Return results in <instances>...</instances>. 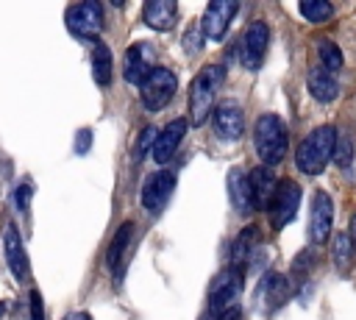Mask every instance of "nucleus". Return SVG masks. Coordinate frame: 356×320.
Returning a JSON list of instances; mask_svg holds the SVG:
<instances>
[{
  "instance_id": "f704fd0d",
  "label": "nucleus",
  "mask_w": 356,
  "mask_h": 320,
  "mask_svg": "<svg viewBox=\"0 0 356 320\" xmlns=\"http://www.w3.org/2000/svg\"><path fill=\"white\" fill-rule=\"evenodd\" d=\"M350 242H353V248H356V214H353V223H350Z\"/></svg>"
},
{
  "instance_id": "473e14b6",
  "label": "nucleus",
  "mask_w": 356,
  "mask_h": 320,
  "mask_svg": "<svg viewBox=\"0 0 356 320\" xmlns=\"http://www.w3.org/2000/svg\"><path fill=\"white\" fill-rule=\"evenodd\" d=\"M64 320H92V317H89V312H72V314H67Z\"/></svg>"
},
{
  "instance_id": "c9c22d12",
  "label": "nucleus",
  "mask_w": 356,
  "mask_h": 320,
  "mask_svg": "<svg viewBox=\"0 0 356 320\" xmlns=\"http://www.w3.org/2000/svg\"><path fill=\"white\" fill-rule=\"evenodd\" d=\"M3 312H6V303H0V314H3Z\"/></svg>"
},
{
  "instance_id": "9d476101",
  "label": "nucleus",
  "mask_w": 356,
  "mask_h": 320,
  "mask_svg": "<svg viewBox=\"0 0 356 320\" xmlns=\"http://www.w3.org/2000/svg\"><path fill=\"white\" fill-rule=\"evenodd\" d=\"M239 289H242V270H236V267L222 270V273L211 281V287H209V309H206V312H211V314L225 312V309L236 301Z\"/></svg>"
},
{
  "instance_id": "5701e85b",
  "label": "nucleus",
  "mask_w": 356,
  "mask_h": 320,
  "mask_svg": "<svg viewBox=\"0 0 356 320\" xmlns=\"http://www.w3.org/2000/svg\"><path fill=\"white\" fill-rule=\"evenodd\" d=\"M331 259H334V264H337L339 273H348V267H350V262H353V242H350V234H345V231L334 234Z\"/></svg>"
},
{
  "instance_id": "0eeeda50",
  "label": "nucleus",
  "mask_w": 356,
  "mask_h": 320,
  "mask_svg": "<svg viewBox=\"0 0 356 320\" xmlns=\"http://www.w3.org/2000/svg\"><path fill=\"white\" fill-rule=\"evenodd\" d=\"M300 198H303L300 184H295V181H289V178L278 184V189H275V195H273V200H270V223H273L275 231L286 228V225L295 220L298 206H300Z\"/></svg>"
},
{
  "instance_id": "dca6fc26",
  "label": "nucleus",
  "mask_w": 356,
  "mask_h": 320,
  "mask_svg": "<svg viewBox=\"0 0 356 320\" xmlns=\"http://www.w3.org/2000/svg\"><path fill=\"white\" fill-rule=\"evenodd\" d=\"M3 253H6V262H8V270L17 281H22L28 275V256H25V248H22V237L17 231V225H6L3 231Z\"/></svg>"
},
{
  "instance_id": "9b49d317",
  "label": "nucleus",
  "mask_w": 356,
  "mask_h": 320,
  "mask_svg": "<svg viewBox=\"0 0 356 320\" xmlns=\"http://www.w3.org/2000/svg\"><path fill=\"white\" fill-rule=\"evenodd\" d=\"M211 125H214L217 139H222V142H236V139L245 134V114H242L239 103L222 100L220 106H214V111H211Z\"/></svg>"
},
{
  "instance_id": "f3484780",
  "label": "nucleus",
  "mask_w": 356,
  "mask_h": 320,
  "mask_svg": "<svg viewBox=\"0 0 356 320\" xmlns=\"http://www.w3.org/2000/svg\"><path fill=\"white\" fill-rule=\"evenodd\" d=\"M142 19L153 31H170L178 22V3H172V0H147L142 6Z\"/></svg>"
},
{
  "instance_id": "7c9ffc66",
  "label": "nucleus",
  "mask_w": 356,
  "mask_h": 320,
  "mask_svg": "<svg viewBox=\"0 0 356 320\" xmlns=\"http://www.w3.org/2000/svg\"><path fill=\"white\" fill-rule=\"evenodd\" d=\"M89 147H92V128H81L78 131V139H75V153L83 156Z\"/></svg>"
},
{
  "instance_id": "f8f14e48",
  "label": "nucleus",
  "mask_w": 356,
  "mask_h": 320,
  "mask_svg": "<svg viewBox=\"0 0 356 320\" xmlns=\"http://www.w3.org/2000/svg\"><path fill=\"white\" fill-rule=\"evenodd\" d=\"M331 225H334V203L328 198V192L317 189L312 198V209H309V239L312 245H323L331 237Z\"/></svg>"
},
{
  "instance_id": "72a5a7b5",
  "label": "nucleus",
  "mask_w": 356,
  "mask_h": 320,
  "mask_svg": "<svg viewBox=\"0 0 356 320\" xmlns=\"http://www.w3.org/2000/svg\"><path fill=\"white\" fill-rule=\"evenodd\" d=\"M220 320H239V314H236V309H225Z\"/></svg>"
},
{
  "instance_id": "bb28decb",
  "label": "nucleus",
  "mask_w": 356,
  "mask_h": 320,
  "mask_svg": "<svg viewBox=\"0 0 356 320\" xmlns=\"http://www.w3.org/2000/svg\"><path fill=\"white\" fill-rule=\"evenodd\" d=\"M203 39H206L203 25H200V19H195V22L184 31V50H186L189 56H197V53L203 50Z\"/></svg>"
},
{
  "instance_id": "20e7f679",
  "label": "nucleus",
  "mask_w": 356,
  "mask_h": 320,
  "mask_svg": "<svg viewBox=\"0 0 356 320\" xmlns=\"http://www.w3.org/2000/svg\"><path fill=\"white\" fill-rule=\"evenodd\" d=\"M178 89V75L170 67H156L139 86V100L147 111H161Z\"/></svg>"
},
{
  "instance_id": "2eb2a0df",
  "label": "nucleus",
  "mask_w": 356,
  "mask_h": 320,
  "mask_svg": "<svg viewBox=\"0 0 356 320\" xmlns=\"http://www.w3.org/2000/svg\"><path fill=\"white\" fill-rule=\"evenodd\" d=\"M248 186H250V203L253 209H270V200L278 189V178L273 175V167H253L248 173Z\"/></svg>"
},
{
  "instance_id": "f03ea898",
  "label": "nucleus",
  "mask_w": 356,
  "mask_h": 320,
  "mask_svg": "<svg viewBox=\"0 0 356 320\" xmlns=\"http://www.w3.org/2000/svg\"><path fill=\"white\" fill-rule=\"evenodd\" d=\"M222 81H225L222 64H209L192 78V83H189V122L192 125H203L211 117Z\"/></svg>"
},
{
  "instance_id": "ddd939ff",
  "label": "nucleus",
  "mask_w": 356,
  "mask_h": 320,
  "mask_svg": "<svg viewBox=\"0 0 356 320\" xmlns=\"http://www.w3.org/2000/svg\"><path fill=\"white\" fill-rule=\"evenodd\" d=\"M236 8H239V6H236L234 0H214V3H209L206 11H203V17H200V25H203L206 39L220 42V39L225 36V31H228V25H231Z\"/></svg>"
},
{
  "instance_id": "f257e3e1",
  "label": "nucleus",
  "mask_w": 356,
  "mask_h": 320,
  "mask_svg": "<svg viewBox=\"0 0 356 320\" xmlns=\"http://www.w3.org/2000/svg\"><path fill=\"white\" fill-rule=\"evenodd\" d=\"M337 128L334 125H317L312 134H306L295 150V167L303 175H320L334 161L337 147Z\"/></svg>"
},
{
  "instance_id": "cd10ccee",
  "label": "nucleus",
  "mask_w": 356,
  "mask_h": 320,
  "mask_svg": "<svg viewBox=\"0 0 356 320\" xmlns=\"http://www.w3.org/2000/svg\"><path fill=\"white\" fill-rule=\"evenodd\" d=\"M156 128L153 125H147V128H142V134H139V139H136V147H134V161H139V159H145V153L147 150H153V142H156Z\"/></svg>"
},
{
  "instance_id": "a878e982",
  "label": "nucleus",
  "mask_w": 356,
  "mask_h": 320,
  "mask_svg": "<svg viewBox=\"0 0 356 320\" xmlns=\"http://www.w3.org/2000/svg\"><path fill=\"white\" fill-rule=\"evenodd\" d=\"M317 56H320V67H325L328 72L337 75L342 70V50L331 39H320L317 42Z\"/></svg>"
},
{
  "instance_id": "393cba45",
  "label": "nucleus",
  "mask_w": 356,
  "mask_h": 320,
  "mask_svg": "<svg viewBox=\"0 0 356 320\" xmlns=\"http://www.w3.org/2000/svg\"><path fill=\"white\" fill-rule=\"evenodd\" d=\"M256 228H245L236 239H234V248H231V267H236L239 270V264L242 262H248V256H250V250H253V245H256Z\"/></svg>"
},
{
  "instance_id": "b1692460",
  "label": "nucleus",
  "mask_w": 356,
  "mask_h": 320,
  "mask_svg": "<svg viewBox=\"0 0 356 320\" xmlns=\"http://www.w3.org/2000/svg\"><path fill=\"white\" fill-rule=\"evenodd\" d=\"M298 11H300V17L306 22L320 25V22H325L334 14V6L325 3V0H303V3H298Z\"/></svg>"
},
{
  "instance_id": "c85d7f7f",
  "label": "nucleus",
  "mask_w": 356,
  "mask_h": 320,
  "mask_svg": "<svg viewBox=\"0 0 356 320\" xmlns=\"http://www.w3.org/2000/svg\"><path fill=\"white\" fill-rule=\"evenodd\" d=\"M334 161L339 167H348L353 161V147H350V139L348 136H337V147H334Z\"/></svg>"
},
{
  "instance_id": "4be33fe9",
  "label": "nucleus",
  "mask_w": 356,
  "mask_h": 320,
  "mask_svg": "<svg viewBox=\"0 0 356 320\" xmlns=\"http://www.w3.org/2000/svg\"><path fill=\"white\" fill-rule=\"evenodd\" d=\"M261 298H267V309H275V306H281L284 301H286V295H289V287H286V278L284 275H278V273H270V275H264V281H261Z\"/></svg>"
},
{
  "instance_id": "6e6552de",
  "label": "nucleus",
  "mask_w": 356,
  "mask_h": 320,
  "mask_svg": "<svg viewBox=\"0 0 356 320\" xmlns=\"http://www.w3.org/2000/svg\"><path fill=\"white\" fill-rule=\"evenodd\" d=\"M156 70V50L147 42H134L122 58V78L131 86H142V81Z\"/></svg>"
},
{
  "instance_id": "aec40b11",
  "label": "nucleus",
  "mask_w": 356,
  "mask_h": 320,
  "mask_svg": "<svg viewBox=\"0 0 356 320\" xmlns=\"http://www.w3.org/2000/svg\"><path fill=\"white\" fill-rule=\"evenodd\" d=\"M228 198H231V203H234V209L239 214H248L253 209V203H250V186H248V173L239 170V167H234L228 173Z\"/></svg>"
},
{
  "instance_id": "423d86ee",
  "label": "nucleus",
  "mask_w": 356,
  "mask_h": 320,
  "mask_svg": "<svg viewBox=\"0 0 356 320\" xmlns=\"http://www.w3.org/2000/svg\"><path fill=\"white\" fill-rule=\"evenodd\" d=\"M270 45V28L264 19H253L239 39V61L245 70H259Z\"/></svg>"
},
{
  "instance_id": "39448f33",
  "label": "nucleus",
  "mask_w": 356,
  "mask_h": 320,
  "mask_svg": "<svg viewBox=\"0 0 356 320\" xmlns=\"http://www.w3.org/2000/svg\"><path fill=\"white\" fill-rule=\"evenodd\" d=\"M64 25H67L70 33H75L81 39H95L97 42V36L103 31V6L95 3V0H83V3L67 6Z\"/></svg>"
},
{
  "instance_id": "1a4fd4ad",
  "label": "nucleus",
  "mask_w": 356,
  "mask_h": 320,
  "mask_svg": "<svg viewBox=\"0 0 356 320\" xmlns=\"http://www.w3.org/2000/svg\"><path fill=\"white\" fill-rule=\"evenodd\" d=\"M172 189H175V175H172L170 170H156V173H150V175L145 178V184H142V192H139V200H142L145 211H150V214L161 211V209L167 206Z\"/></svg>"
},
{
  "instance_id": "c756f323",
  "label": "nucleus",
  "mask_w": 356,
  "mask_h": 320,
  "mask_svg": "<svg viewBox=\"0 0 356 320\" xmlns=\"http://www.w3.org/2000/svg\"><path fill=\"white\" fill-rule=\"evenodd\" d=\"M31 192H33V186H31L28 181H22V184H17V192H14V200H17V209H19V211H28V206H31Z\"/></svg>"
},
{
  "instance_id": "6ab92c4d",
  "label": "nucleus",
  "mask_w": 356,
  "mask_h": 320,
  "mask_svg": "<svg viewBox=\"0 0 356 320\" xmlns=\"http://www.w3.org/2000/svg\"><path fill=\"white\" fill-rule=\"evenodd\" d=\"M131 239H134V223L125 220V223L114 231V237H111V242H108V250H106V267H108V273L120 275L122 262H125V253H128V248H131Z\"/></svg>"
},
{
  "instance_id": "412c9836",
  "label": "nucleus",
  "mask_w": 356,
  "mask_h": 320,
  "mask_svg": "<svg viewBox=\"0 0 356 320\" xmlns=\"http://www.w3.org/2000/svg\"><path fill=\"white\" fill-rule=\"evenodd\" d=\"M92 78L97 86H108L114 78V56L100 39L92 45Z\"/></svg>"
},
{
  "instance_id": "7ed1b4c3",
  "label": "nucleus",
  "mask_w": 356,
  "mask_h": 320,
  "mask_svg": "<svg viewBox=\"0 0 356 320\" xmlns=\"http://www.w3.org/2000/svg\"><path fill=\"white\" fill-rule=\"evenodd\" d=\"M286 145H289V134H286V125L278 114H261L256 117V125H253V147H256V156L261 159L264 167H275L284 161L286 156Z\"/></svg>"
},
{
  "instance_id": "2f4dec72",
  "label": "nucleus",
  "mask_w": 356,
  "mask_h": 320,
  "mask_svg": "<svg viewBox=\"0 0 356 320\" xmlns=\"http://www.w3.org/2000/svg\"><path fill=\"white\" fill-rule=\"evenodd\" d=\"M31 320H44V306H42V298L36 289L31 292Z\"/></svg>"
},
{
  "instance_id": "4468645a",
  "label": "nucleus",
  "mask_w": 356,
  "mask_h": 320,
  "mask_svg": "<svg viewBox=\"0 0 356 320\" xmlns=\"http://www.w3.org/2000/svg\"><path fill=\"white\" fill-rule=\"evenodd\" d=\"M186 128H189V122H186L184 117L170 120V122L156 134V142H153V150H150L153 161H159V164L170 161V159L175 156V150L181 147V142H184V136H186Z\"/></svg>"
},
{
  "instance_id": "a211bd4d",
  "label": "nucleus",
  "mask_w": 356,
  "mask_h": 320,
  "mask_svg": "<svg viewBox=\"0 0 356 320\" xmlns=\"http://www.w3.org/2000/svg\"><path fill=\"white\" fill-rule=\"evenodd\" d=\"M306 86H309V95L317 100V103H331L337 100L339 95V78L334 72H328L325 67L314 64L306 75Z\"/></svg>"
}]
</instances>
